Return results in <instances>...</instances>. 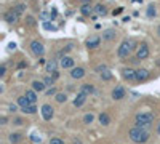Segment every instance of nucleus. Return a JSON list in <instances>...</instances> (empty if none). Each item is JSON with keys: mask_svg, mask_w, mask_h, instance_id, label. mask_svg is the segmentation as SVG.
Instances as JSON below:
<instances>
[{"mask_svg": "<svg viewBox=\"0 0 160 144\" xmlns=\"http://www.w3.org/2000/svg\"><path fill=\"white\" fill-rule=\"evenodd\" d=\"M128 134H130V139L133 141V142H138V144L146 142V141L149 139V133H147L144 128H139V127L131 128Z\"/></svg>", "mask_w": 160, "mask_h": 144, "instance_id": "obj_1", "label": "nucleus"}, {"mask_svg": "<svg viewBox=\"0 0 160 144\" xmlns=\"http://www.w3.org/2000/svg\"><path fill=\"white\" fill-rule=\"evenodd\" d=\"M154 122V115L150 114V112H143V114H138L136 115V127L139 128H147L150 123Z\"/></svg>", "mask_w": 160, "mask_h": 144, "instance_id": "obj_2", "label": "nucleus"}, {"mask_svg": "<svg viewBox=\"0 0 160 144\" xmlns=\"http://www.w3.org/2000/svg\"><path fill=\"white\" fill-rule=\"evenodd\" d=\"M133 48H135V42L133 40H123L120 43V46H119V51H117V55H119V58H128L130 56V53L133 51Z\"/></svg>", "mask_w": 160, "mask_h": 144, "instance_id": "obj_3", "label": "nucleus"}, {"mask_svg": "<svg viewBox=\"0 0 160 144\" xmlns=\"http://www.w3.org/2000/svg\"><path fill=\"white\" fill-rule=\"evenodd\" d=\"M31 51H32L35 56H42V55L45 53V48H43L42 42H39V40L31 42Z\"/></svg>", "mask_w": 160, "mask_h": 144, "instance_id": "obj_4", "label": "nucleus"}, {"mask_svg": "<svg viewBox=\"0 0 160 144\" xmlns=\"http://www.w3.org/2000/svg\"><path fill=\"white\" fill-rule=\"evenodd\" d=\"M149 56V46L146 43H141L136 50V59H146Z\"/></svg>", "mask_w": 160, "mask_h": 144, "instance_id": "obj_5", "label": "nucleus"}, {"mask_svg": "<svg viewBox=\"0 0 160 144\" xmlns=\"http://www.w3.org/2000/svg\"><path fill=\"white\" fill-rule=\"evenodd\" d=\"M3 19H5L6 23L11 24V23H16L18 19H19V15H18V11L13 8V10H10V11H6V13L3 15Z\"/></svg>", "mask_w": 160, "mask_h": 144, "instance_id": "obj_6", "label": "nucleus"}, {"mask_svg": "<svg viewBox=\"0 0 160 144\" xmlns=\"http://www.w3.org/2000/svg\"><path fill=\"white\" fill-rule=\"evenodd\" d=\"M42 117L45 120H51L53 119V107L50 104H43L42 106Z\"/></svg>", "mask_w": 160, "mask_h": 144, "instance_id": "obj_7", "label": "nucleus"}, {"mask_svg": "<svg viewBox=\"0 0 160 144\" xmlns=\"http://www.w3.org/2000/svg\"><path fill=\"white\" fill-rule=\"evenodd\" d=\"M59 64H61L63 69H74V59L71 56H63Z\"/></svg>", "mask_w": 160, "mask_h": 144, "instance_id": "obj_8", "label": "nucleus"}, {"mask_svg": "<svg viewBox=\"0 0 160 144\" xmlns=\"http://www.w3.org/2000/svg\"><path fill=\"white\" fill-rule=\"evenodd\" d=\"M122 75H123L125 80H136V71L128 69V67H125V69L122 71Z\"/></svg>", "mask_w": 160, "mask_h": 144, "instance_id": "obj_9", "label": "nucleus"}, {"mask_svg": "<svg viewBox=\"0 0 160 144\" xmlns=\"http://www.w3.org/2000/svg\"><path fill=\"white\" fill-rule=\"evenodd\" d=\"M112 98L114 99H122V98H125V90H123V86H115L114 91H112Z\"/></svg>", "mask_w": 160, "mask_h": 144, "instance_id": "obj_10", "label": "nucleus"}, {"mask_svg": "<svg viewBox=\"0 0 160 144\" xmlns=\"http://www.w3.org/2000/svg\"><path fill=\"white\" fill-rule=\"evenodd\" d=\"M93 11H95V8L91 7V3L90 2H87V3H83L82 7H80V13L83 15V16H90Z\"/></svg>", "mask_w": 160, "mask_h": 144, "instance_id": "obj_11", "label": "nucleus"}, {"mask_svg": "<svg viewBox=\"0 0 160 144\" xmlns=\"http://www.w3.org/2000/svg\"><path fill=\"white\" fill-rule=\"evenodd\" d=\"M83 75H85V69H83V67H74V69L71 71L72 79H82Z\"/></svg>", "mask_w": 160, "mask_h": 144, "instance_id": "obj_12", "label": "nucleus"}, {"mask_svg": "<svg viewBox=\"0 0 160 144\" xmlns=\"http://www.w3.org/2000/svg\"><path fill=\"white\" fill-rule=\"evenodd\" d=\"M147 77H149V71H147V69H138V71H136V80H138V82L147 80Z\"/></svg>", "mask_w": 160, "mask_h": 144, "instance_id": "obj_13", "label": "nucleus"}, {"mask_svg": "<svg viewBox=\"0 0 160 144\" xmlns=\"http://www.w3.org/2000/svg\"><path fill=\"white\" fill-rule=\"evenodd\" d=\"M101 43V38L99 37H90L87 40V48H98Z\"/></svg>", "mask_w": 160, "mask_h": 144, "instance_id": "obj_14", "label": "nucleus"}, {"mask_svg": "<svg viewBox=\"0 0 160 144\" xmlns=\"http://www.w3.org/2000/svg\"><path fill=\"white\" fill-rule=\"evenodd\" d=\"M87 96H88V94H85V93H82V91H80V93L77 94V98L74 99V106H75V107H80V106H82L83 103H85Z\"/></svg>", "mask_w": 160, "mask_h": 144, "instance_id": "obj_15", "label": "nucleus"}, {"mask_svg": "<svg viewBox=\"0 0 160 144\" xmlns=\"http://www.w3.org/2000/svg\"><path fill=\"white\" fill-rule=\"evenodd\" d=\"M56 69H58V63H56L54 59H50L48 63H46V66H45V71L46 72H51V74H54Z\"/></svg>", "mask_w": 160, "mask_h": 144, "instance_id": "obj_16", "label": "nucleus"}, {"mask_svg": "<svg viewBox=\"0 0 160 144\" xmlns=\"http://www.w3.org/2000/svg\"><path fill=\"white\" fill-rule=\"evenodd\" d=\"M115 35H117V32L114 29H107V31H104V34H102V38H104V40H114Z\"/></svg>", "mask_w": 160, "mask_h": 144, "instance_id": "obj_17", "label": "nucleus"}, {"mask_svg": "<svg viewBox=\"0 0 160 144\" xmlns=\"http://www.w3.org/2000/svg\"><path fill=\"white\" fill-rule=\"evenodd\" d=\"M32 88H34V91H43V90H45V82L34 80V82H32Z\"/></svg>", "mask_w": 160, "mask_h": 144, "instance_id": "obj_18", "label": "nucleus"}, {"mask_svg": "<svg viewBox=\"0 0 160 144\" xmlns=\"http://www.w3.org/2000/svg\"><path fill=\"white\" fill-rule=\"evenodd\" d=\"M95 13H96V15H99V16H104V15L107 13V10H106V7H104V5L98 3V5L95 7Z\"/></svg>", "mask_w": 160, "mask_h": 144, "instance_id": "obj_19", "label": "nucleus"}, {"mask_svg": "<svg viewBox=\"0 0 160 144\" xmlns=\"http://www.w3.org/2000/svg\"><path fill=\"white\" fill-rule=\"evenodd\" d=\"M26 98L29 99L31 104H35V101H37V94H35V91L29 90V91H26Z\"/></svg>", "mask_w": 160, "mask_h": 144, "instance_id": "obj_20", "label": "nucleus"}, {"mask_svg": "<svg viewBox=\"0 0 160 144\" xmlns=\"http://www.w3.org/2000/svg\"><path fill=\"white\" fill-rule=\"evenodd\" d=\"M80 91H82V93H85V94H90V93H93V91H95V88H93V85H90V83H85V85H82Z\"/></svg>", "mask_w": 160, "mask_h": 144, "instance_id": "obj_21", "label": "nucleus"}, {"mask_svg": "<svg viewBox=\"0 0 160 144\" xmlns=\"http://www.w3.org/2000/svg\"><path fill=\"white\" fill-rule=\"evenodd\" d=\"M146 15H147V18H154V16L157 15L155 5H149V7H147V10H146Z\"/></svg>", "mask_w": 160, "mask_h": 144, "instance_id": "obj_22", "label": "nucleus"}, {"mask_svg": "<svg viewBox=\"0 0 160 144\" xmlns=\"http://www.w3.org/2000/svg\"><path fill=\"white\" fill-rule=\"evenodd\" d=\"M99 123L106 127V125H109V123H110V117H109L107 114H101V115H99Z\"/></svg>", "mask_w": 160, "mask_h": 144, "instance_id": "obj_23", "label": "nucleus"}, {"mask_svg": "<svg viewBox=\"0 0 160 144\" xmlns=\"http://www.w3.org/2000/svg\"><path fill=\"white\" fill-rule=\"evenodd\" d=\"M18 104H19L21 107L24 109V107H27V106H29L31 103H29V99H27L26 96H21V98H18Z\"/></svg>", "mask_w": 160, "mask_h": 144, "instance_id": "obj_24", "label": "nucleus"}, {"mask_svg": "<svg viewBox=\"0 0 160 144\" xmlns=\"http://www.w3.org/2000/svg\"><path fill=\"white\" fill-rule=\"evenodd\" d=\"M21 139H23V136H21L19 133H11V134H10V141H11L13 144H16V142H19Z\"/></svg>", "mask_w": 160, "mask_h": 144, "instance_id": "obj_25", "label": "nucleus"}, {"mask_svg": "<svg viewBox=\"0 0 160 144\" xmlns=\"http://www.w3.org/2000/svg\"><path fill=\"white\" fill-rule=\"evenodd\" d=\"M35 111H37V107H35L34 104H29L27 107H24V109H23V112H24V114H34Z\"/></svg>", "mask_w": 160, "mask_h": 144, "instance_id": "obj_26", "label": "nucleus"}, {"mask_svg": "<svg viewBox=\"0 0 160 144\" xmlns=\"http://www.w3.org/2000/svg\"><path fill=\"white\" fill-rule=\"evenodd\" d=\"M101 79H102V80H110V79H112V74L106 69V71L101 72Z\"/></svg>", "mask_w": 160, "mask_h": 144, "instance_id": "obj_27", "label": "nucleus"}, {"mask_svg": "<svg viewBox=\"0 0 160 144\" xmlns=\"http://www.w3.org/2000/svg\"><path fill=\"white\" fill-rule=\"evenodd\" d=\"M66 99H67V96H66V94H63V93L56 94V101H58V103H64Z\"/></svg>", "mask_w": 160, "mask_h": 144, "instance_id": "obj_28", "label": "nucleus"}, {"mask_svg": "<svg viewBox=\"0 0 160 144\" xmlns=\"http://www.w3.org/2000/svg\"><path fill=\"white\" fill-rule=\"evenodd\" d=\"M43 27L46 29V31H56V27L53 24H50L48 21H43Z\"/></svg>", "mask_w": 160, "mask_h": 144, "instance_id": "obj_29", "label": "nucleus"}, {"mask_svg": "<svg viewBox=\"0 0 160 144\" xmlns=\"http://www.w3.org/2000/svg\"><path fill=\"white\" fill-rule=\"evenodd\" d=\"M93 119H95V117H93V114H87L85 117H83V123H91Z\"/></svg>", "mask_w": 160, "mask_h": 144, "instance_id": "obj_30", "label": "nucleus"}, {"mask_svg": "<svg viewBox=\"0 0 160 144\" xmlns=\"http://www.w3.org/2000/svg\"><path fill=\"white\" fill-rule=\"evenodd\" d=\"M43 82H45V85H48V86H51V85L54 83V77H46V79H45Z\"/></svg>", "mask_w": 160, "mask_h": 144, "instance_id": "obj_31", "label": "nucleus"}, {"mask_svg": "<svg viewBox=\"0 0 160 144\" xmlns=\"http://www.w3.org/2000/svg\"><path fill=\"white\" fill-rule=\"evenodd\" d=\"M50 144H64V141L59 139V138H51V139H50Z\"/></svg>", "mask_w": 160, "mask_h": 144, "instance_id": "obj_32", "label": "nucleus"}, {"mask_svg": "<svg viewBox=\"0 0 160 144\" xmlns=\"http://www.w3.org/2000/svg\"><path fill=\"white\" fill-rule=\"evenodd\" d=\"M24 8H26V7H24L23 3H19V5H18V7H16L15 10H16V11H18V15H21V13L24 11Z\"/></svg>", "mask_w": 160, "mask_h": 144, "instance_id": "obj_33", "label": "nucleus"}, {"mask_svg": "<svg viewBox=\"0 0 160 144\" xmlns=\"http://www.w3.org/2000/svg\"><path fill=\"white\" fill-rule=\"evenodd\" d=\"M46 94H48V96H53V94H56V88H53V86H51L50 90H46Z\"/></svg>", "mask_w": 160, "mask_h": 144, "instance_id": "obj_34", "label": "nucleus"}, {"mask_svg": "<svg viewBox=\"0 0 160 144\" xmlns=\"http://www.w3.org/2000/svg\"><path fill=\"white\" fill-rule=\"evenodd\" d=\"M27 24H29V26H34V24H35V21H34L32 16H27Z\"/></svg>", "mask_w": 160, "mask_h": 144, "instance_id": "obj_35", "label": "nucleus"}, {"mask_svg": "<svg viewBox=\"0 0 160 144\" xmlns=\"http://www.w3.org/2000/svg\"><path fill=\"white\" fill-rule=\"evenodd\" d=\"M122 11H123V8H122V7H120V8H117V10H114V16H117V15H120Z\"/></svg>", "mask_w": 160, "mask_h": 144, "instance_id": "obj_36", "label": "nucleus"}, {"mask_svg": "<svg viewBox=\"0 0 160 144\" xmlns=\"http://www.w3.org/2000/svg\"><path fill=\"white\" fill-rule=\"evenodd\" d=\"M5 72H6V67H5V66H2V67H0V75L3 77V75H5Z\"/></svg>", "mask_w": 160, "mask_h": 144, "instance_id": "obj_37", "label": "nucleus"}, {"mask_svg": "<svg viewBox=\"0 0 160 144\" xmlns=\"http://www.w3.org/2000/svg\"><path fill=\"white\" fill-rule=\"evenodd\" d=\"M8 109H10V112H15L18 107H16V104H10V107H8Z\"/></svg>", "mask_w": 160, "mask_h": 144, "instance_id": "obj_38", "label": "nucleus"}, {"mask_svg": "<svg viewBox=\"0 0 160 144\" xmlns=\"http://www.w3.org/2000/svg\"><path fill=\"white\" fill-rule=\"evenodd\" d=\"M23 123H24V122H23L21 119H16V120H15V125H23Z\"/></svg>", "mask_w": 160, "mask_h": 144, "instance_id": "obj_39", "label": "nucleus"}, {"mask_svg": "<svg viewBox=\"0 0 160 144\" xmlns=\"http://www.w3.org/2000/svg\"><path fill=\"white\" fill-rule=\"evenodd\" d=\"M54 16H56V10H51V11H50V18L53 19Z\"/></svg>", "mask_w": 160, "mask_h": 144, "instance_id": "obj_40", "label": "nucleus"}, {"mask_svg": "<svg viewBox=\"0 0 160 144\" xmlns=\"http://www.w3.org/2000/svg\"><path fill=\"white\" fill-rule=\"evenodd\" d=\"M32 141H40V138L37 136V134H32Z\"/></svg>", "mask_w": 160, "mask_h": 144, "instance_id": "obj_41", "label": "nucleus"}, {"mask_svg": "<svg viewBox=\"0 0 160 144\" xmlns=\"http://www.w3.org/2000/svg\"><path fill=\"white\" fill-rule=\"evenodd\" d=\"M6 120H8V119H6V117H2V119H0V122H2V123H3V125H5V123H6Z\"/></svg>", "mask_w": 160, "mask_h": 144, "instance_id": "obj_42", "label": "nucleus"}, {"mask_svg": "<svg viewBox=\"0 0 160 144\" xmlns=\"http://www.w3.org/2000/svg\"><path fill=\"white\" fill-rule=\"evenodd\" d=\"M157 34L160 35V26H158V29H157Z\"/></svg>", "mask_w": 160, "mask_h": 144, "instance_id": "obj_43", "label": "nucleus"}, {"mask_svg": "<svg viewBox=\"0 0 160 144\" xmlns=\"http://www.w3.org/2000/svg\"><path fill=\"white\" fill-rule=\"evenodd\" d=\"M74 144H82V142H80V141H75V142H74Z\"/></svg>", "mask_w": 160, "mask_h": 144, "instance_id": "obj_44", "label": "nucleus"}, {"mask_svg": "<svg viewBox=\"0 0 160 144\" xmlns=\"http://www.w3.org/2000/svg\"><path fill=\"white\" fill-rule=\"evenodd\" d=\"M158 133H160V127H158Z\"/></svg>", "mask_w": 160, "mask_h": 144, "instance_id": "obj_45", "label": "nucleus"}]
</instances>
